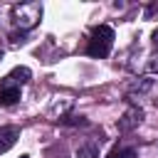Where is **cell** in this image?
I'll use <instances>...</instances> for the list:
<instances>
[{
  "label": "cell",
  "mask_w": 158,
  "mask_h": 158,
  "mask_svg": "<svg viewBox=\"0 0 158 158\" xmlns=\"http://www.w3.org/2000/svg\"><path fill=\"white\" fill-rule=\"evenodd\" d=\"M40 20H42V5L40 2H20L12 7V22L22 32L40 25Z\"/></svg>",
  "instance_id": "cell-1"
},
{
  "label": "cell",
  "mask_w": 158,
  "mask_h": 158,
  "mask_svg": "<svg viewBox=\"0 0 158 158\" xmlns=\"http://www.w3.org/2000/svg\"><path fill=\"white\" fill-rule=\"evenodd\" d=\"M64 123H79V126H86V118H84V116H69V118H64Z\"/></svg>",
  "instance_id": "cell-9"
},
{
  "label": "cell",
  "mask_w": 158,
  "mask_h": 158,
  "mask_svg": "<svg viewBox=\"0 0 158 158\" xmlns=\"http://www.w3.org/2000/svg\"><path fill=\"white\" fill-rule=\"evenodd\" d=\"M20 101V86L12 84L7 77L0 81V106H12Z\"/></svg>",
  "instance_id": "cell-3"
},
{
  "label": "cell",
  "mask_w": 158,
  "mask_h": 158,
  "mask_svg": "<svg viewBox=\"0 0 158 158\" xmlns=\"http://www.w3.org/2000/svg\"><path fill=\"white\" fill-rule=\"evenodd\" d=\"M30 77H32V72H30L27 67H15V69L7 74V79H10L12 84H17V86L25 84V81H30Z\"/></svg>",
  "instance_id": "cell-7"
},
{
  "label": "cell",
  "mask_w": 158,
  "mask_h": 158,
  "mask_svg": "<svg viewBox=\"0 0 158 158\" xmlns=\"http://www.w3.org/2000/svg\"><path fill=\"white\" fill-rule=\"evenodd\" d=\"M0 59H2V52H0Z\"/></svg>",
  "instance_id": "cell-12"
},
{
  "label": "cell",
  "mask_w": 158,
  "mask_h": 158,
  "mask_svg": "<svg viewBox=\"0 0 158 158\" xmlns=\"http://www.w3.org/2000/svg\"><path fill=\"white\" fill-rule=\"evenodd\" d=\"M141 121H143V111H141L138 106H131V109L118 118L116 126H118V131H131V128H136Z\"/></svg>",
  "instance_id": "cell-4"
},
{
  "label": "cell",
  "mask_w": 158,
  "mask_h": 158,
  "mask_svg": "<svg viewBox=\"0 0 158 158\" xmlns=\"http://www.w3.org/2000/svg\"><path fill=\"white\" fill-rule=\"evenodd\" d=\"M20 158H27V156H20Z\"/></svg>",
  "instance_id": "cell-13"
},
{
  "label": "cell",
  "mask_w": 158,
  "mask_h": 158,
  "mask_svg": "<svg viewBox=\"0 0 158 158\" xmlns=\"http://www.w3.org/2000/svg\"><path fill=\"white\" fill-rule=\"evenodd\" d=\"M111 47H114V30H111L109 25H99V27L91 32V37H89L86 52H89L91 57L104 59V57H109Z\"/></svg>",
  "instance_id": "cell-2"
},
{
  "label": "cell",
  "mask_w": 158,
  "mask_h": 158,
  "mask_svg": "<svg viewBox=\"0 0 158 158\" xmlns=\"http://www.w3.org/2000/svg\"><path fill=\"white\" fill-rule=\"evenodd\" d=\"M17 138H20V128L17 126H0V153L12 148Z\"/></svg>",
  "instance_id": "cell-5"
},
{
  "label": "cell",
  "mask_w": 158,
  "mask_h": 158,
  "mask_svg": "<svg viewBox=\"0 0 158 158\" xmlns=\"http://www.w3.org/2000/svg\"><path fill=\"white\" fill-rule=\"evenodd\" d=\"M153 42H156V47H158V30L153 32Z\"/></svg>",
  "instance_id": "cell-11"
},
{
  "label": "cell",
  "mask_w": 158,
  "mask_h": 158,
  "mask_svg": "<svg viewBox=\"0 0 158 158\" xmlns=\"http://www.w3.org/2000/svg\"><path fill=\"white\" fill-rule=\"evenodd\" d=\"M106 158H138V156H136L133 148H128V146H118V148H114Z\"/></svg>",
  "instance_id": "cell-8"
},
{
  "label": "cell",
  "mask_w": 158,
  "mask_h": 158,
  "mask_svg": "<svg viewBox=\"0 0 158 158\" xmlns=\"http://www.w3.org/2000/svg\"><path fill=\"white\" fill-rule=\"evenodd\" d=\"M148 69H151V72H158V54H153V57L148 59Z\"/></svg>",
  "instance_id": "cell-10"
},
{
  "label": "cell",
  "mask_w": 158,
  "mask_h": 158,
  "mask_svg": "<svg viewBox=\"0 0 158 158\" xmlns=\"http://www.w3.org/2000/svg\"><path fill=\"white\" fill-rule=\"evenodd\" d=\"M77 158H99V143L96 141H86L77 148Z\"/></svg>",
  "instance_id": "cell-6"
}]
</instances>
